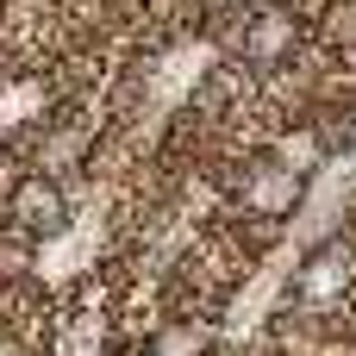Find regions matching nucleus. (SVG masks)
Segmentation results:
<instances>
[{
  "label": "nucleus",
  "instance_id": "f257e3e1",
  "mask_svg": "<svg viewBox=\"0 0 356 356\" xmlns=\"http://www.w3.org/2000/svg\"><path fill=\"white\" fill-rule=\"evenodd\" d=\"M6 225L25 238H63L69 232V194L50 169H31L6 188Z\"/></svg>",
  "mask_w": 356,
  "mask_h": 356
},
{
  "label": "nucleus",
  "instance_id": "f03ea898",
  "mask_svg": "<svg viewBox=\"0 0 356 356\" xmlns=\"http://www.w3.org/2000/svg\"><path fill=\"white\" fill-rule=\"evenodd\" d=\"M356 288V250L344 238H332V244H319V250H307V263L294 269V300L307 307V313H325V307H344Z\"/></svg>",
  "mask_w": 356,
  "mask_h": 356
},
{
  "label": "nucleus",
  "instance_id": "7ed1b4c3",
  "mask_svg": "<svg viewBox=\"0 0 356 356\" xmlns=\"http://www.w3.org/2000/svg\"><path fill=\"white\" fill-rule=\"evenodd\" d=\"M238 200H244L250 219H288V213L307 200V169H294V163H282V156L250 163V169L238 175Z\"/></svg>",
  "mask_w": 356,
  "mask_h": 356
},
{
  "label": "nucleus",
  "instance_id": "20e7f679",
  "mask_svg": "<svg viewBox=\"0 0 356 356\" xmlns=\"http://www.w3.org/2000/svg\"><path fill=\"white\" fill-rule=\"evenodd\" d=\"M238 50H244L250 69L288 63V56L300 50V13H294V6H263V13H250L244 31H238Z\"/></svg>",
  "mask_w": 356,
  "mask_h": 356
},
{
  "label": "nucleus",
  "instance_id": "39448f33",
  "mask_svg": "<svg viewBox=\"0 0 356 356\" xmlns=\"http://www.w3.org/2000/svg\"><path fill=\"white\" fill-rule=\"evenodd\" d=\"M319 44L338 50V56H356V0H325V13H319Z\"/></svg>",
  "mask_w": 356,
  "mask_h": 356
},
{
  "label": "nucleus",
  "instance_id": "423d86ee",
  "mask_svg": "<svg viewBox=\"0 0 356 356\" xmlns=\"http://www.w3.org/2000/svg\"><path fill=\"white\" fill-rule=\"evenodd\" d=\"M207 350V332L188 319V325H163L156 332V344H150V356H200Z\"/></svg>",
  "mask_w": 356,
  "mask_h": 356
},
{
  "label": "nucleus",
  "instance_id": "0eeeda50",
  "mask_svg": "<svg viewBox=\"0 0 356 356\" xmlns=\"http://www.w3.org/2000/svg\"><path fill=\"white\" fill-rule=\"evenodd\" d=\"M207 6H219V13H225V6H244V0H207Z\"/></svg>",
  "mask_w": 356,
  "mask_h": 356
},
{
  "label": "nucleus",
  "instance_id": "6e6552de",
  "mask_svg": "<svg viewBox=\"0 0 356 356\" xmlns=\"http://www.w3.org/2000/svg\"><path fill=\"white\" fill-rule=\"evenodd\" d=\"M131 356H150V350H131Z\"/></svg>",
  "mask_w": 356,
  "mask_h": 356
}]
</instances>
